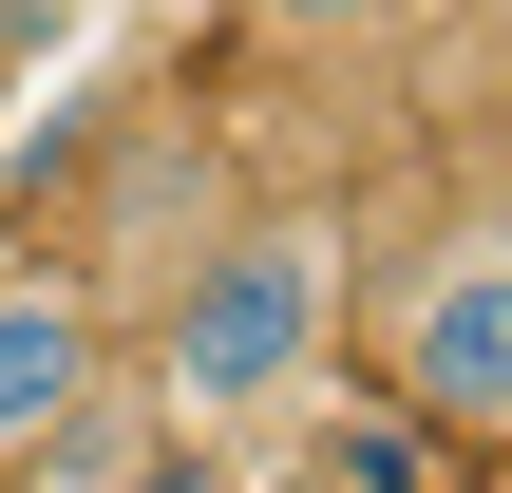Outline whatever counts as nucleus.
<instances>
[{"label": "nucleus", "instance_id": "f257e3e1", "mask_svg": "<svg viewBox=\"0 0 512 493\" xmlns=\"http://www.w3.org/2000/svg\"><path fill=\"white\" fill-rule=\"evenodd\" d=\"M323 342H342V228H323V209H247V228H209V247L171 266V304H152V399H171L190 437H247V418H285V399L323 380Z\"/></svg>", "mask_w": 512, "mask_h": 493}, {"label": "nucleus", "instance_id": "f03ea898", "mask_svg": "<svg viewBox=\"0 0 512 493\" xmlns=\"http://www.w3.org/2000/svg\"><path fill=\"white\" fill-rule=\"evenodd\" d=\"M380 399L456 456H512V209H456L380 285Z\"/></svg>", "mask_w": 512, "mask_h": 493}, {"label": "nucleus", "instance_id": "7ed1b4c3", "mask_svg": "<svg viewBox=\"0 0 512 493\" xmlns=\"http://www.w3.org/2000/svg\"><path fill=\"white\" fill-rule=\"evenodd\" d=\"M95 399H114V304L57 285V266H0V475L95 437Z\"/></svg>", "mask_w": 512, "mask_h": 493}, {"label": "nucleus", "instance_id": "20e7f679", "mask_svg": "<svg viewBox=\"0 0 512 493\" xmlns=\"http://www.w3.org/2000/svg\"><path fill=\"white\" fill-rule=\"evenodd\" d=\"M266 19H285V38H380L399 0H266Z\"/></svg>", "mask_w": 512, "mask_h": 493}]
</instances>
